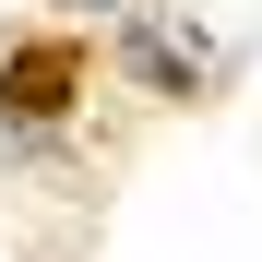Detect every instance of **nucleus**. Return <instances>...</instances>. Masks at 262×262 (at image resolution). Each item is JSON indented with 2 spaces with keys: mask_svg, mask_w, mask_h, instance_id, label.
<instances>
[{
  "mask_svg": "<svg viewBox=\"0 0 262 262\" xmlns=\"http://www.w3.org/2000/svg\"><path fill=\"white\" fill-rule=\"evenodd\" d=\"M60 83H72V48H24L12 72H0V96H12L24 119H48V107H60Z\"/></svg>",
  "mask_w": 262,
  "mask_h": 262,
  "instance_id": "obj_1",
  "label": "nucleus"
}]
</instances>
